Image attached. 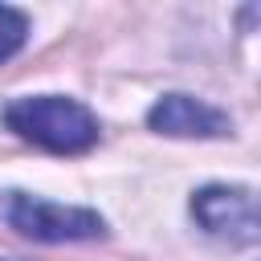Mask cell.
I'll return each instance as SVG.
<instances>
[{
  "label": "cell",
  "mask_w": 261,
  "mask_h": 261,
  "mask_svg": "<svg viewBox=\"0 0 261 261\" xmlns=\"http://www.w3.org/2000/svg\"><path fill=\"white\" fill-rule=\"evenodd\" d=\"M4 122L45 147V151H57V155H77L86 147L98 143V118L73 102V98H61V94H37V98H16L8 110H4Z\"/></svg>",
  "instance_id": "1"
},
{
  "label": "cell",
  "mask_w": 261,
  "mask_h": 261,
  "mask_svg": "<svg viewBox=\"0 0 261 261\" xmlns=\"http://www.w3.org/2000/svg\"><path fill=\"white\" fill-rule=\"evenodd\" d=\"M192 216L204 232L232 245H261V192L208 184L192 196Z\"/></svg>",
  "instance_id": "3"
},
{
  "label": "cell",
  "mask_w": 261,
  "mask_h": 261,
  "mask_svg": "<svg viewBox=\"0 0 261 261\" xmlns=\"http://www.w3.org/2000/svg\"><path fill=\"white\" fill-rule=\"evenodd\" d=\"M0 212L20 237L49 241V245H57V241H94V237L106 232L98 212L53 204V200H41V196H29V192H4Z\"/></svg>",
  "instance_id": "2"
},
{
  "label": "cell",
  "mask_w": 261,
  "mask_h": 261,
  "mask_svg": "<svg viewBox=\"0 0 261 261\" xmlns=\"http://www.w3.org/2000/svg\"><path fill=\"white\" fill-rule=\"evenodd\" d=\"M147 122H151V130L171 135V139H220V135L232 130L228 114H220L216 106L196 102V98H188V94H167V98H159V102L151 106Z\"/></svg>",
  "instance_id": "4"
},
{
  "label": "cell",
  "mask_w": 261,
  "mask_h": 261,
  "mask_svg": "<svg viewBox=\"0 0 261 261\" xmlns=\"http://www.w3.org/2000/svg\"><path fill=\"white\" fill-rule=\"evenodd\" d=\"M24 37H29V20H24V12L0 4V61H8V57L24 45Z\"/></svg>",
  "instance_id": "5"
}]
</instances>
